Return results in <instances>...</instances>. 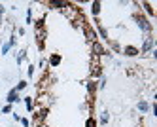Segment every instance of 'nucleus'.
<instances>
[{
    "label": "nucleus",
    "mask_w": 157,
    "mask_h": 127,
    "mask_svg": "<svg viewBox=\"0 0 157 127\" xmlns=\"http://www.w3.org/2000/svg\"><path fill=\"white\" fill-rule=\"evenodd\" d=\"M134 21H136V25H138L146 34H150V32H151V29H153V27L150 25V21H148V19L144 17V15H140V13H136V15H134Z\"/></svg>",
    "instance_id": "obj_1"
},
{
    "label": "nucleus",
    "mask_w": 157,
    "mask_h": 127,
    "mask_svg": "<svg viewBox=\"0 0 157 127\" xmlns=\"http://www.w3.org/2000/svg\"><path fill=\"white\" fill-rule=\"evenodd\" d=\"M46 36H47V32H46V29H44V21L40 19V21H36V40H38L40 47L44 46V40H46Z\"/></svg>",
    "instance_id": "obj_2"
},
{
    "label": "nucleus",
    "mask_w": 157,
    "mask_h": 127,
    "mask_svg": "<svg viewBox=\"0 0 157 127\" xmlns=\"http://www.w3.org/2000/svg\"><path fill=\"white\" fill-rule=\"evenodd\" d=\"M153 44H155L153 36H148V38H146V42L142 44V49H140L138 53H148V51H151V47H153Z\"/></svg>",
    "instance_id": "obj_3"
},
{
    "label": "nucleus",
    "mask_w": 157,
    "mask_h": 127,
    "mask_svg": "<svg viewBox=\"0 0 157 127\" xmlns=\"http://www.w3.org/2000/svg\"><path fill=\"white\" fill-rule=\"evenodd\" d=\"M85 36H87V40H89L91 44L99 42V38H96V30H93L91 27H85Z\"/></svg>",
    "instance_id": "obj_4"
},
{
    "label": "nucleus",
    "mask_w": 157,
    "mask_h": 127,
    "mask_svg": "<svg viewBox=\"0 0 157 127\" xmlns=\"http://www.w3.org/2000/svg\"><path fill=\"white\" fill-rule=\"evenodd\" d=\"M100 55H104V47L99 42H95L93 44V57H100Z\"/></svg>",
    "instance_id": "obj_5"
},
{
    "label": "nucleus",
    "mask_w": 157,
    "mask_h": 127,
    "mask_svg": "<svg viewBox=\"0 0 157 127\" xmlns=\"http://www.w3.org/2000/svg\"><path fill=\"white\" fill-rule=\"evenodd\" d=\"M123 53H125L127 57H134V55H138V47H134V46H127L125 49H123Z\"/></svg>",
    "instance_id": "obj_6"
},
{
    "label": "nucleus",
    "mask_w": 157,
    "mask_h": 127,
    "mask_svg": "<svg viewBox=\"0 0 157 127\" xmlns=\"http://www.w3.org/2000/svg\"><path fill=\"white\" fill-rule=\"evenodd\" d=\"M13 44H15V38H10V42H6L2 47H0V53H2V55H6L8 51H10V47L13 46Z\"/></svg>",
    "instance_id": "obj_7"
},
{
    "label": "nucleus",
    "mask_w": 157,
    "mask_h": 127,
    "mask_svg": "<svg viewBox=\"0 0 157 127\" xmlns=\"http://www.w3.org/2000/svg\"><path fill=\"white\" fill-rule=\"evenodd\" d=\"M59 65H61V55H59V53H53V55L49 57V66H59Z\"/></svg>",
    "instance_id": "obj_8"
},
{
    "label": "nucleus",
    "mask_w": 157,
    "mask_h": 127,
    "mask_svg": "<svg viewBox=\"0 0 157 127\" xmlns=\"http://www.w3.org/2000/svg\"><path fill=\"white\" fill-rule=\"evenodd\" d=\"M64 4H66V2H61V0H49V2H47V6H49V8H55V10H59V8L63 10Z\"/></svg>",
    "instance_id": "obj_9"
},
{
    "label": "nucleus",
    "mask_w": 157,
    "mask_h": 127,
    "mask_svg": "<svg viewBox=\"0 0 157 127\" xmlns=\"http://www.w3.org/2000/svg\"><path fill=\"white\" fill-rule=\"evenodd\" d=\"M6 101L10 102V104H11V102H15V101H19V95H17V91H15V89H11L10 93H8V99H6Z\"/></svg>",
    "instance_id": "obj_10"
},
{
    "label": "nucleus",
    "mask_w": 157,
    "mask_h": 127,
    "mask_svg": "<svg viewBox=\"0 0 157 127\" xmlns=\"http://www.w3.org/2000/svg\"><path fill=\"white\" fill-rule=\"evenodd\" d=\"M138 110H140L142 114H146L148 110H150V104H148L146 101H140V102H138Z\"/></svg>",
    "instance_id": "obj_11"
},
{
    "label": "nucleus",
    "mask_w": 157,
    "mask_h": 127,
    "mask_svg": "<svg viewBox=\"0 0 157 127\" xmlns=\"http://www.w3.org/2000/svg\"><path fill=\"white\" fill-rule=\"evenodd\" d=\"M87 91H89V95H95V91H96V84H95V80L87 82Z\"/></svg>",
    "instance_id": "obj_12"
},
{
    "label": "nucleus",
    "mask_w": 157,
    "mask_h": 127,
    "mask_svg": "<svg viewBox=\"0 0 157 127\" xmlns=\"http://www.w3.org/2000/svg\"><path fill=\"white\" fill-rule=\"evenodd\" d=\"M91 11H93V15H99L100 13V2H93L91 4Z\"/></svg>",
    "instance_id": "obj_13"
},
{
    "label": "nucleus",
    "mask_w": 157,
    "mask_h": 127,
    "mask_svg": "<svg viewBox=\"0 0 157 127\" xmlns=\"http://www.w3.org/2000/svg\"><path fill=\"white\" fill-rule=\"evenodd\" d=\"M25 104H27V110L32 112V108H34V102H32V97H25Z\"/></svg>",
    "instance_id": "obj_14"
},
{
    "label": "nucleus",
    "mask_w": 157,
    "mask_h": 127,
    "mask_svg": "<svg viewBox=\"0 0 157 127\" xmlns=\"http://www.w3.org/2000/svg\"><path fill=\"white\" fill-rule=\"evenodd\" d=\"M142 8L146 10V13H148V15H153V8H151V4H150V2H144V4H142Z\"/></svg>",
    "instance_id": "obj_15"
},
{
    "label": "nucleus",
    "mask_w": 157,
    "mask_h": 127,
    "mask_svg": "<svg viewBox=\"0 0 157 127\" xmlns=\"http://www.w3.org/2000/svg\"><path fill=\"white\" fill-rule=\"evenodd\" d=\"M96 29H99V32H100V36L102 38H108V32H106V29H104L100 23H96Z\"/></svg>",
    "instance_id": "obj_16"
},
{
    "label": "nucleus",
    "mask_w": 157,
    "mask_h": 127,
    "mask_svg": "<svg viewBox=\"0 0 157 127\" xmlns=\"http://www.w3.org/2000/svg\"><path fill=\"white\" fill-rule=\"evenodd\" d=\"M25 87H27V82H25V80H21V82L17 84V87H15V91L19 93V91H21V89H25Z\"/></svg>",
    "instance_id": "obj_17"
},
{
    "label": "nucleus",
    "mask_w": 157,
    "mask_h": 127,
    "mask_svg": "<svg viewBox=\"0 0 157 127\" xmlns=\"http://www.w3.org/2000/svg\"><path fill=\"white\" fill-rule=\"evenodd\" d=\"M25 53H27V51H25V49H21V51H19V55H17V57H15V59H17V63H21V61H23V59H25V57H27V55H25Z\"/></svg>",
    "instance_id": "obj_18"
},
{
    "label": "nucleus",
    "mask_w": 157,
    "mask_h": 127,
    "mask_svg": "<svg viewBox=\"0 0 157 127\" xmlns=\"http://www.w3.org/2000/svg\"><path fill=\"white\" fill-rule=\"evenodd\" d=\"M108 120H110V116H108V112H102V116H100V121H102L104 125L108 123Z\"/></svg>",
    "instance_id": "obj_19"
},
{
    "label": "nucleus",
    "mask_w": 157,
    "mask_h": 127,
    "mask_svg": "<svg viewBox=\"0 0 157 127\" xmlns=\"http://www.w3.org/2000/svg\"><path fill=\"white\" fill-rule=\"evenodd\" d=\"M85 127H96V121L93 120V118H89V120L85 121Z\"/></svg>",
    "instance_id": "obj_20"
},
{
    "label": "nucleus",
    "mask_w": 157,
    "mask_h": 127,
    "mask_svg": "<svg viewBox=\"0 0 157 127\" xmlns=\"http://www.w3.org/2000/svg\"><path fill=\"white\" fill-rule=\"evenodd\" d=\"M2 112H4V114H10V112H11V104H6V106L2 108Z\"/></svg>",
    "instance_id": "obj_21"
},
{
    "label": "nucleus",
    "mask_w": 157,
    "mask_h": 127,
    "mask_svg": "<svg viewBox=\"0 0 157 127\" xmlns=\"http://www.w3.org/2000/svg\"><path fill=\"white\" fill-rule=\"evenodd\" d=\"M32 74H34V66L30 65V66H29V76H32Z\"/></svg>",
    "instance_id": "obj_22"
},
{
    "label": "nucleus",
    "mask_w": 157,
    "mask_h": 127,
    "mask_svg": "<svg viewBox=\"0 0 157 127\" xmlns=\"http://www.w3.org/2000/svg\"><path fill=\"white\" fill-rule=\"evenodd\" d=\"M0 13H4V6H2V4H0Z\"/></svg>",
    "instance_id": "obj_23"
}]
</instances>
